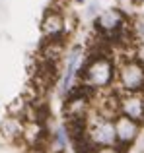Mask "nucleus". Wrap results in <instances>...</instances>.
Listing matches in <instances>:
<instances>
[{"label": "nucleus", "mask_w": 144, "mask_h": 153, "mask_svg": "<svg viewBox=\"0 0 144 153\" xmlns=\"http://www.w3.org/2000/svg\"><path fill=\"white\" fill-rule=\"evenodd\" d=\"M95 153H125V149H121V147L113 146V147H99Z\"/></svg>", "instance_id": "obj_8"}, {"label": "nucleus", "mask_w": 144, "mask_h": 153, "mask_svg": "<svg viewBox=\"0 0 144 153\" xmlns=\"http://www.w3.org/2000/svg\"><path fill=\"white\" fill-rule=\"evenodd\" d=\"M138 132H140V124L134 122V120L127 118V116L119 114L115 118V136H117V147L125 149L127 146L134 142L138 138Z\"/></svg>", "instance_id": "obj_5"}, {"label": "nucleus", "mask_w": 144, "mask_h": 153, "mask_svg": "<svg viewBox=\"0 0 144 153\" xmlns=\"http://www.w3.org/2000/svg\"><path fill=\"white\" fill-rule=\"evenodd\" d=\"M119 112L121 116H127L140 124L144 120V99L140 97V93H127L125 97L119 99Z\"/></svg>", "instance_id": "obj_6"}, {"label": "nucleus", "mask_w": 144, "mask_h": 153, "mask_svg": "<svg viewBox=\"0 0 144 153\" xmlns=\"http://www.w3.org/2000/svg\"><path fill=\"white\" fill-rule=\"evenodd\" d=\"M88 138L98 147H113L117 146V136H115V120L99 116L88 128Z\"/></svg>", "instance_id": "obj_3"}, {"label": "nucleus", "mask_w": 144, "mask_h": 153, "mask_svg": "<svg viewBox=\"0 0 144 153\" xmlns=\"http://www.w3.org/2000/svg\"><path fill=\"white\" fill-rule=\"evenodd\" d=\"M64 18H62V14H58L57 10L55 12H49V14L45 16V19H43V35H45L49 41H53V39H61L62 31H64Z\"/></svg>", "instance_id": "obj_7"}, {"label": "nucleus", "mask_w": 144, "mask_h": 153, "mask_svg": "<svg viewBox=\"0 0 144 153\" xmlns=\"http://www.w3.org/2000/svg\"><path fill=\"white\" fill-rule=\"evenodd\" d=\"M119 82L127 93L144 91V64L136 58L125 60L119 68Z\"/></svg>", "instance_id": "obj_2"}, {"label": "nucleus", "mask_w": 144, "mask_h": 153, "mask_svg": "<svg viewBox=\"0 0 144 153\" xmlns=\"http://www.w3.org/2000/svg\"><path fill=\"white\" fill-rule=\"evenodd\" d=\"M95 27L101 31L103 35H107L109 39H113L117 33H121L127 25V16L121 10H107L95 19Z\"/></svg>", "instance_id": "obj_4"}, {"label": "nucleus", "mask_w": 144, "mask_h": 153, "mask_svg": "<svg viewBox=\"0 0 144 153\" xmlns=\"http://www.w3.org/2000/svg\"><path fill=\"white\" fill-rule=\"evenodd\" d=\"M115 78V66L109 60V56H94L84 68V85L90 89L107 87Z\"/></svg>", "instance_id": "obj_1"}]
</instances>
